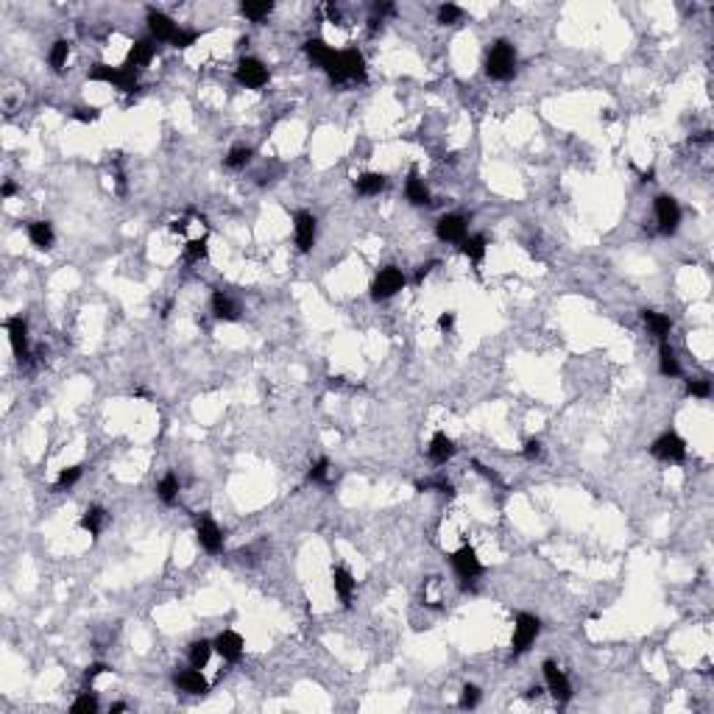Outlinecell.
I'll use <instances>...</instances> for the list:
<instances>
[{"mask_svg":"<svg viewBox=\"0 0 714 714\" xmlns=\"http://www.w3.org/2000/svg\"><path fill=\"white\" fill-rule=\"evenodd\" d=\"M240 11H243V17H249L251 23H260L263 17H268V14L273 11V3H271V0H246V3H240Z\"/></svg>","mask_w":714,"mask_h":714,"instance_id":"cell-30","label":"cell"},{"mask_svg":"<svg viewBox=\"0 0 714 714\" xmlns=\"http://www.w3.org/2000/svg\"><path fill=\"white\" fill-rule=\"evenodd\" d=\"M81 475H84V466H67V469H62V475H59V480H56V491L73 489V486L81 480Z\"/></svg>","mask_w":714,"mask_h":714,"instance_id":"cell-35","label":"cell"},{"mask_svg":"<svg viewBox=\"0 0 714 714\" xmlns=\"http://www.w3.org/2000/svg\"><path fill=\"white\" fill-rule=\"evenodd\" d=\"M460 17H463V11H460V6H455V3H444V6L438 8V23H444V26H455Z\"/></svg>","mask_w":714,"mask_h":714,"instance_id":"cell-39","label":"cell"},{"mask_svg":"<svg viewBox=\"0 0 714 714\" xmlns=\"http://www.w3.org/2000/svg\"><path fill=\"white\" fill-rule=\"evenodd\" d=\"M427 455H430L433 463H446V460L455 455V441H452L446 433H436L433 441H430V446H427Z\"/></svg>","mask_w":714,"mask_h":714,"instance_id":"cell-20","label":"cell"},{"mask_svg":"<svg viewBox=\"0 0 714 714\" xmlns=\"http://www.w3.org/2000/svg\"><path fill=\"white\" fill-rule=\"evenodd\" d=\"M67 56H70V42H67V40H56L53 47H50V53H47L50 70H53V73H62L64 64H67Z\"/></svg>","mask_w":714,"mask_h":714,"instance_id":"cell-31","label":"cell"},{"mask_svg":"<svg viewBox=\"0 0 714 714\" xmlns=\"http://www.w3.org/2000/svg\"><path fill=\"white\" fill-rule=\"evenodd\" d=\"M212 645L226 662H240V656L246 650V642H243V636L237 630H223V633H218V639Z\"/></svg>","mask_w":714,"mask_h":714,"instance_id":"cell-15","label":"cell"},{"mask_svg":"<svg viewBox=\"0 0 714 714\" xmlns=\"http://www.w3.org/2000/svg\"><path fill=\"white\" fill-rule=\"evenodd\" d=\"M538 633H541V620L538 617H533V614H516V620H514V639H511L514 656L525 653L536 642Z\"/></svg>","mask_w":714,"mask_h":714,"instance_id":"cell-4","label":"cell"},{"mask_svg":"<svg viewBox=\"0 0 714 714\" xmlns=\"http://www.w3.org/2000/svg\"><path fill=\"white\" fill-rule=\"evenodd\" d=\"M154 53H157V40H140V42H134L132 50H129V59H126V67L140 70V67L151 64Z\"/></svg>","mask_w":714,"mask_h":714,"instance_id":"cell-19","label":"cell"},{"mask_svg":"<svg viewBox=\"0 0 714 714\" xmlns=\"http://www.w3.org/2000/svg\"><path fill=\"white\" fill-rule=\"evenodd\" d=\"M486 249H489V243H486V237H483V234H466V237L460 240V251H463L472 263H483Z\"/></svg>","mask_w":714,"mask_h":714,"instance_id":"cell-26","label":"cell"},{"mask_svg":"<svg viewBox=\"0 0 714 714\" xmlns=\"http://www.w3.org/2000/svg\"><path fill=\"white\" fill-rule=\"evenodd\" d=\"M148 28H151V40L157 42H174V37L178 34V26L162 11H148Z\"/></svg>","mask_w":714,"mask_h":714,"instance_id":"cell-14","label":"cell"},{"mask_svg":"<svg viewBox=\"0 0 714 714\" xmlns=\"http://www.w3.org/2000/svg\"><path fill=\"white\" fill-rule=\"evenodd\" d=\"M327 76L332 81H366V59L355 47L338 50L332 64L327 67Z\"/></svg>","mask_w":714,"mask_h":714,"instance_id":"cell-1","label":"cell"},{"mask_svg":"<svg viewBox=\"0 0 714 714\" xmlns=\"http://www.w3.org/2000/svg\"><path fill=\"white\" fill-rule=\"evenodd\" d=\"M174 684H176V689L187 692V695H207V689H210V681L204 678V672H201L198 667H190V669H181V672H176Z\"/></svg>","mask_w":714,"mask_h":714,"instance_id":"cell-16","label":"cell"},{"mask_svg":"<svg viewBox=\"0 0 714 714\" xmlns=\"http://www.w3.org/2000/svg\"><path fill=\"white\" fill-rule=\"evenodd\" d=\"M385 184H388V178L382 174H363V176L355 178V187L360 196H377V193L385 190Z\"/></svg>","mask_w":714,"mask_h":714,"instance_id":"cell-27","label":"cell"},{"mask_svg":"<svg viewBox=\"0 0 714 714\" xmlns=\"http://www.w3.org/2000/svg\"><path fill=\"white\" fill-rule=\"evenodd\" d=\"M650 452H653V458H659V460L678 463V460L686 458V441H684L678 433H664V436H659V438L653 441Z\"/></svg>","mask_w":714,"mask_h":714,"instance_id":"cell-8","label":"cell"},{"mask_svg":"<svg viewBox=\"0 0 714 714\" xmlns=\"http://www.w3.org/2000/svg\"><path fill=\"white\" fill-rule=\"evenodd\" d=\"M486 73L494 81L514 79V73H516V50H514V45L505 42V40L491 45L489 56H486Z\"/></svg>","mask_w":714,"mask_h":714,"instance_id":"cell-2","label":"cell"},{"mask_svg":"<svg viewBox=\"0 0 714 714\" xmlns=\"http://www.w3.org/2000/svg\"><path fill=\"white\" fill-rule=\"evenodd\" d=\"M355 586H357V580L352 578L349 570H344V567H335V570H332V589H335V594L341 597L344 606H352Z\"/></svg>","mask_w":714,"mask_h":714,"instance_id":"cell-18","label":"cell"},{"mask_svg":"<svg viewBox=\"0 0 714 714\" xmlns=\"http://www.w3.org/2000/svg\"><path fill=\"white\" fill-rule=\"evenodd\" d=\"M207 237H198V240H190L187 246H184V260L187 263H198V260H204L207 257Z\"/></svg>","mask_w":714,"mask_h":714,"instance_id":"cell-36","label":"cell"},{"mask_svg":"<svg viewBox=\"0 0 714 714\" xmlns=\"http://www.w3.org/2000/svg\"><path fill=\"white\" fill-rule=\"evenodd\" d=\"M178 489H181V486H178V477L174 475V472H168V475L157 483V494H159V499H162V502H168V505H174V502H176Z\"/></svg>","mask_w":714,"mask_h":714,"instance_id":"cell-33","label":"cell"},{"mask_svg":"<svg viewBox=\"0 0 714 714\" xmlns=\"http://www.w3.org/2000/svg\"><path fill=\"white\" fill-rule=\"evenodd\" d=\"M89 81H103L112 87L123 89V92H134L137 89V70L132 67H112V64H95L89 70Z\"/></svg>","mask_w":714,"mask_h":714,"instance_id":"cell-3","label":"cell"},{"mask_svg":"<svg viewBox=\"0 0 714 714\" xmlns=\"http://www.w3.org/2000/svg\"><path fill=\"white\" fill-rule=\"evenodd\" d=\"M452 567H455V572L463 580H475L477 575H483V564H480L477 552H475L469 544L460 547V550L452 555Z\"/></svg>","mask_w":714,"mask_h":714,"instance_id":"cell-12","label":"cell"},{"mask_svg":"<svg viewBox=\"0 0 714 714\" xmlns=\"http://www.w3.org/2000/svg\"><path fill=\"white\" fill-rule=\"evenodd\" d=\"M329 475H332V463H329V458H318V460L310 466V480L312 483H329Z\"/></svg>","mask_w":714,"mask_h":714,"instance_id":"cell-37","label":"cell"},{"mask_svg":"<svg viewBox=\"0 0 714 714\" xmlns=\"http://www.w3.org/2000/svg\"><path fill=\"white\" fill-rule=\"evenodd\" d=\"M544 681H547V689L552 692V698L558 703H570L572 701V684L567 678V672L558 667L555 662H544Z\"/></svg>","mask_w":714,"mask_h":714,"instance_id":"cell-7","label":"cell"},{"mask_svg":"<svg viewBox=\"0 0 714 714\" xmlns=\"http://www.w3.org/2000/svg\"><path fill=\"white\" fill-rule=\"evenodd\" d=\"M642 321L650 329V335H656L659 341H667L669 329H672V321H669L667 315H662V312L656 310H645L642 312Z\"/></svg>","mask_w":714,"mask_h":714,"instance_id":"cell-24","label":"cell"},{"mask_svg":"<svg viewBox=\"0 0 714 714\" xmlns=\"http://www.w3.org/2000/svg\"><path fill=\"white\" fill-rule=\"evenodd\" d=\"M28 237H31V243L40 249V251H47V249H53V240H56V234H53V226L47 221H34L28 226Z\"/></svg>","mask_w":714,"mask_h":714,"instance_id":"cell-22","label":"cell"},{"mask_svg":"<svg viewBox=\"0 0 714 714\" xmlns=\"http://www.w3.org/2000/svg\"><path fill=\"white\" fill-rule=\"evenodd\" d=\"M315 215L310 212H305V210H299L296 215H293V237H296V246H299V251H310L312 246H315Z\"/></svg>","mask_w":714,"mask_h":714,"instance_id":"cell-10","label":"cell"},{"mask_svg":"<svg viewBox=\"0 0 714 714\" xmlns=\"http://www.w3.org/2000/svg\"><path fill=\"white\" fill-rule=\"evenodd\" d=\"M212 312H215V318H221V321H237L240 318V307H237V302L234 299H229L226 293H215L212 296Z\"/></svg>","mask_w":714,"mask_h":714,"instance_id":"cell-25","label":"cell"},{"mask_svg":"<svg viewBox=\"0 0 714 714\" xmlns=\"http://www.w3.org/2000/svg\"><path fill=\"white\" fill-rule=\"evenodd\" d=\"M6 332H8V344L14 349V355L20 360L28 357V324L23 315H11L6 318Z\"/></svg>","mask_w":714,"mask_h":714,"instance_id":"cell-11","label":"cell"},{"mask_svg":"<svg viewBox=\"0 0 714 714\" xmlns=\"http://www.w3.org/2000/svg\"><path fill=\"white\" fill-rule=\"evenodd\" d=\"M452 327H455V312H441V315H438V329H441V332H449Z\"/></svg>","mask_w":714,"mask_h":714,"instance_id":"cell-46","label":"cell"},{"mask_svg":"<svg viewBox=\"0 0 714 714\" xmlns=\"http://www.w3.org/2000/svg\"><path fill=\"white\" fill-rule=\"evenodd\" d=\"M14 193H17V187H14L11 181H6V184H3V190H0V196H3V198H11Z\"/></svg>","mask_w":714,"mask_h":714,"instance_id":"cell-47","label":"cell"},{"mask_svg":"<svg viewBox=\"0 0 714 714\" xmlns=\"http://www.w3.org/2000/svg\"><path fill=\"white\" fill-rule=\"evenodd\" d=\"M659 371H662L664 377H681V363H678V357H675V352H672V346H669L667 341H662Z\"/></svg>","mask_w":714,"mask_h":714,"instance_id":"cell-28","label":"cell"},{"mask_svg":"<svg viewBox=\"0 0 714 714\" xmlns=\"http://www.w3.org/2000/svg\"><path fill=\"white\" fill-rule=\"evenodd\" d=\"M70 712H73V714H95V712H98V698H95V695H89V692L79 695V698L73 701Z\"/></svg>","mask_w":714,"mask_h":714,"instance_id":"cell-38","label":"cell"},{"mask_svg":"<svg viewBox=\"0 0 714 714\" xmlns=\"http://www.w3.org/2000/svg\"><path fill=\"white\" fill-rule=\"evenodd\" d=\"M226 168H232V171H240V168H246L249 162H251V148L249 145H234L229 154H226Z\"/></svg>","mask_w":714,"mask_h":714,"instance_id":"cell-34","label":"cell"},{"mask_svg":"<svg viewBox=\"0 0 714 714\" xmlns=\"http://www.w3.org/2000/svg\"><path fill=\"white\" fill-rule=\"evenodd\" d=\"M106 669H109V667H106V664H101V662H98V664H89L87 672H84V681H87V684H92V681H95V678H98L101 672H106Z\"/></svg>","mask_w":714,"mask_h":714,"instance_id":"cell-45","label":"cell"},{"mask_svg":"<svg viewBox=\"0 0 714 714\" xmlns=\"http://www.w3.org/2000/svg\"><path fill=\"white\" fill-rule=\"evenodd\" d=\"M196 536H198V544H201L207 552H221L223 550V531L218 528L215 519L201 516V519L196 522Z\"/></svg>","mask_w":714,"mask_h":714,"instance_id":"cell-13","label":"cell"},{"mask_svg":"<svg viewBox=\"0 0 714 714\" xmlns=\"http://www.w3.org/2000/svg\"><path fill=\"white\" fill-rule=\"evenodd\" d=\"M212 650H215V645L207 642V639L193 642V645H190V667L204 669L207 667V662H210V656H212Z\"/></svg>","mask_w":714,"mask_h":714,"instance_id":"cell-29","label":"cell"},{"mask_svg":"<svg viewBox=\"0 0 714 714\" xmlns=\"http://www.w3.org/2000/svg\"><path fill=\"white\" fill-rule=\"evenodd\" d=\"M73 118H76V120H81V123H92V120H98V109H92V106H81V109H76V112H73Z\"/></svg>","mask_w":714,"mask_h":714,"instance_id":"cell-43","label":"cell"},{"mask_svg":"<svg viewBox=\"0 0 714 714\" xmlns=\"http://www.w3.org/2000/svg\"><path fill=\"white\" fill-rule=\"evenodd\" d=\"M436 234L446 243H460L466 237V218L463 215H444L436 223Z\"/></svg>","mask_w":714,"mask_h":714,"instance_id":"cell-17","label":"cell"},{"mask_svg":"<svg viewBox=\"0 0 714 714\" xmlns=\"http://www.w3.org/2000/svg\"><path fill=\"white\" fill-rule=\"evenodd\" d=\"M196 40H198V34H190V31H181V28H178V34L174 37V42L171 45H174V47H190Z\"/></svg>","mask_w":714,"mask_h":714,"instance_id":"cell-42","label":"cell"},{"mask_svg":"<svg viewBox=\"0 0 714 714\" xmlns=\"http://www.w3.org/2000/svg\"><path fill=\"white\" fill-rule=\"evenodd\" d=\"M522 455H525L528 460H538V458H541V441L531 438V441L525 444V449H522Z\"/></svg>","mask_w":714,"mask_h":714,"instance_id":"cell-44","label":"cell"},{"mask_svg":"<svg viewBox=\"0 0 714 714\" xmlns=\"http://www.w3.org/2000/svg\"><path fill=\"white\" fill-rule=\"evenodd\" d=\"M305 50H307V56H310L324 73H327V67L332 64V59H335V53H338V50H332L324 40H310V42L305 45Z\"/></svg>","mask_w":714,"mask_h":714,"instance_id":"cell-23","label":"cell"},{"mask_svg":"<svg viewBox=\"0 0 714 714\" xmlns=\"http://www.w3.org/2000/svg\"><path fill=\"white\" fill-rule=\"evenodd\" d=\"M103 525H106V511H103V508H98V505H92L87 514L81 516V528H84L92 538L103 531Z\"/></svg>","mask_w":714,"mask_h":714,"instance_id":"cell-32","label":"cell"},{"mask_svg":"<svg viewBox=\"0 0 714 714\" xmlns=\"http://www.w3.org/2000/svg\"><path fill=\"white\" fill-rule=\"evenodd\" d=\"M686 391H689V397L709 400V397H712V382H709V380H692V382L686 385Z\"/></svg>","mask_w":714,"mask_h":714,"instance_id":"cell-41","label":"cell"},{"mask_svg":"<svg viewBox=\"0 0 714 714\" xmlns=\"http://www.w3.org/2000/svg\"><path fill=\"white\" fill-rule=\"evenodd\" d=\"M404 273H402L400 268L388 266L382 268L380 273H377V279H374V285H371V299L374 302H385V299H391V296H397L402 288H404Z\"/></svg>","mask_w":714,"mask_h":714,"instance_id":"cell-5","label":"cell"},{"mask_svg":"<svg viewBox=\"0 0 714 714\" xmlns=\"http://www.w3.org/2000/svg\"><path fill=\"white\" fill-rule=\"evenodd\" d=\"M404 196H407V201L413 204V207H427L430 204V190H427V184L421 181V176L413 171L410 178H407V184H404Z\"/></svg>","mask_w":714,"mask_h":714,"instance_id":"cell-21","label":"cell"},{"mask_svg":"<svg viewBox=\"0 0 714 714\" xmlns=\"http://www.w3.org/2000/svg\"><path fill=\"white\" fill-rule=\"evenodd\" d=\"M656 221H659V229L662 234H675L678 232V223H681V207L672 196H659L656 198Z\"/></svg>","mask_w":714,"mask_h":714,"instance_id":"cell-9","label":"cell"},{"mask_svg":"<svg viewBox=\"0 0 714 714\" xmlns=\"http://www.w3.org/2000/svg\"><path fill=\"white\" fill-rule=\"evenodd\" d=\"M480 703V689L475 684H466L460 692V709H475Z\"/></svg>","mask_w":714,"mask_h":714,"instance_id":"cell-40","label":"cell"},{"mask_svg":"<svg viewBox=\"0 0 714 714\" xmlns=\"http://www.w3.org/2000/svg\"><path fill=\"white\" fill-rule=\"evenodd\" d=\"M234 79H237V84H243L246 89H263L268 84V67L260 59H254V56L240 59V64L234 70Z\"/></svg>","mask_w":714,"mask_h":714,"instance_id":"cell-6","label":"cell"}]
</instances>
